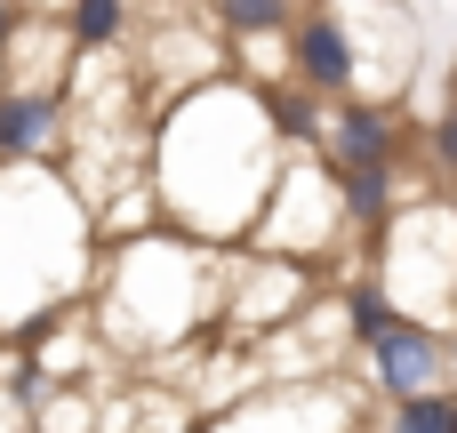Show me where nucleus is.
<instances>
[{
  "label": "nucleus",
  "instance_id": "10",
  "mask_svg": "<svg viewBox=\"0 0 457 433\" xmlns=\"http://www.w3.org/2000/svg\"><path fill=\"white\" fill-rule=\"evenodd\" d=\"M410 112L402 104H378V96H353V104H329V137H321V161L345 177V169H410Z\"/></svg>",
  "mask_w": 457,
  "mask_h": 433
},
{
  "label": "nucleus",
  "instance_id": "8",
  "mask_svg": "<svg viewBox=\"0 0 457 433\" xmlns=\"http://www.w3.org/2000/svg\"><path fill=\"white\" fill-rule=\"evenodd\" d=\"M64 153H72V88L8 80L0 88V169H64Z\"/></svg>",
  "mask_w": 457,
  "mask_h": 433
},
{
  "label": "nucleus",
  "instance_id": "2",
  "mask_svg": "<svg viewBox=\"0 0 457 433\" xmlns=\"http://www.w3.org/2000/svg\"><path fill=\"white\" fill-rule=\"evenodd\" d=\"M217 297H225V257L161 225L96 257L88 321L112 362H169L201 329H217Z\"/></svg>",
  "mask_w": 457,
  "mask_h": 433
},
{
  "label": "nucleus",
  "instance_id": "7",
  "mask_svg": "<svg viewBox=\"0 0 457 433\" xmlns=\"http://www.w3.org/2000/svg\"><path fill=\"white\" fill-rule=\"evenodd\" d=\"M289 80L321 104H353L361 96V56H353V32H345V8L337 0H305L297 24H289Z\"/></svg>",
  "mask_w": 457,
  "mask_h": 433
},
{
  "label": "nucleus",
  "instance_id": "6",
  "mask_svg": "<svg viewBox=\"0 0 457 433\" xmlns=\"http://www.w3.org/2000/svg\"><path fill=\"white\" fill-rule=\"evenodd\" d=\"M361 386L378 402H410V394L457 386V329H434V321L402 313L378 346H361Z\"/></svg>",
  "mask_w": 457,
  "mask_h": 433
},
{
  "label": "nucleus",
  "instance_id": "13",
  "mask_svg": "<svg viewBox=\"0 0 457 433\" xmlns=\"http://www.w3.org/2000/svg\"><path fill=\"white\" fill-rule=\"evenodd\" d=\"M370 433H457V386H434V394H410V402H386Z\"/></svg>",
  "mask_w": 457,
  "mask_h": 433
},
{
  "label": "nucleus",
  "instance_id": "14",
  "mask_svg": "<svg viewBox=\"0 0 457 433\" xmlns=\"http://www.w3.org/2000/svg\"><path fill=\"white\" fill-rule=\"evenodd\" d=\"M225 40H281L297 24V0H209Z\"/></svg>",
  "mask_w": 457,
  "mask_h": 433
},
{
  "label": "nucleus",
  "instance_id": "3",
  "mask_svg": "<svg viewBox=\"0 0 457 433\" xmlns=\"http://www.w3.org/2000/svg\"><path fill=\"white\" fill-rule=\"evenodd\" d=\"M96 257L88 201L64 169H0V337H32L40 321L88 305Z\"/></svg>",
  "mask_w": 457,
  "mask_h": 433
},
{
  "label": "nucleus",
  "instance_id": "11",
  "mask_svg": "<svg viewBox=\"0 0 457 433\" xmlns=\"http://www.w3.org/2000/svg\"><path fill=\"white\" fill-rule=\"evenodd\" d=\"M137 32H145V8L137 0H64V40H72L80 64L137 48Z\"/></svg>",
  "mask_w": 457,
  "mask_h": 433
},
{
  "label": "nucleus",
  "instance_id": "5",
  "mask_svg": "<svg viewBox=\"0 0 457 433\" xmlns=\"http://www.w3.org/2000/svg\"><path fill=\"white\" fill-rule=\"evenodd\" d=\"M321 297V265H289V257H249L225 249V297H217V329L233 337H281L289 321H305Z\"/></svg>",
  "mask_w": 457,
  "mask_h": 433
},
{
  "label": "nucleus",
  "instance_id": "4",
  "mask_svg": "<svg viewBox=\"0 0 457 433\" xmlns=\"http://www.w3.org/2000/svg\"><path fill=\"white\" fill-rule=\"evenodd\" d=\"M345 241V201H337V169L321 153H289L273 177V201L249 233V257H289V265H321V249Z\"/></svg>",
  "mask_w": 457,
  "mask_h": 433
},
{
  "label": "nucleus",
  "instance_id": "12",
  "mask_svg": "<svg viewBox=\"0 0 457 433\" xmlns=\"http://www.w3.org/2000/svg\"><path fill=\"white\" fill-rule=\"evenodd\" d=\"M265 112H273L281 153H321V137H329V104L321 96H305L297 80H281V88H265Z\"/></svg>",
  "mask_w": 457,
  "mask_h": 433
},
{
  "label": "nucleus",
  "instance_id": "1",
  "mask_svg": "<svg viewBox=\"0 0 457 433\" xmlns=\"http://www.w3.org/2000/svg\"><path fill=\"white\" fill-rule=\"evenodd\" d=\"M281 137L265 112V88L249 80H209L161 104V121L145 129V185L161 201V225L201 241V249H249L273 177H281Z\"/></svg>",
  "mask_w": 457,
  "mask_h": 433
},
{
  "label": "nucleus",
  "instance_id": "15",
  "mask_svg": "<svg viewBox=\"0 0 457 433\" xmlns=\"http://www.w3.org/2000/svg\"><path fill=\"white\" fill-rule=\"evenodd\" d=\"M418 153H426V169H434V177H450V185H457V104L434 112V129L418 137Z\"/></svg>",
  "mask_w": 457,
  "mask_h": 433
},
{
  "label": "nucleus",
  "instance_id": "9",
  "mask_svg": "<svg viewBox=\"0 0 457 433\" xmlns=\"http://www.w3.org/2000/svg\"><path fill=\"white\" fill-rule=\"evenodd\" d=\"M137 40H145V48H137V56H145V72H153L169 96H185V88H209V80H225V72H233V48H225V32L193 24V8H153Z\"/></svg>",
  "mask_w": 457,
  "mask_h": 433
}]
</instances>
